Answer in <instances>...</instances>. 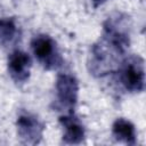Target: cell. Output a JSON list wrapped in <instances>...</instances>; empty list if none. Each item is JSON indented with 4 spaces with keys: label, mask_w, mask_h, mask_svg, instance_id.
I'll list each match as a JSON object with an SVG mask.
<instances>
[{
    "label": "cell",
    "mask_w": 146,
    "mask_h": 146,
    "mask_svg": "<svg viewBox=\"0 0 146 146\" xmlns=\"http://www.w3.org/2000/svg\"><path fill=\"white\" fill-rule=\"evenodd\" d=\"M31 47L36 59L48 70L55 68L62 64V57L57 50L56 42L46 34L33 38Z\"/></svg>",
    "instance_id": "7a4b0ae2"
},
{
    "label": "cell",
    "mask_w": 146,
    "mask_h": 146,
    "mask_svg": "<svg viewBox=\"0 0 146 146\" xmlns=\"http://www.w3.org/2000/svg\"><path fill=\"white\" fill-rule=\"evenodd\" d=\"M31 58L29 54L22 50L13 51L8 57V71L13 80L17 83H24L30 75Z\"/></svg>",
    "instance_id": "3957f363"
},
{
    "label": "cell",
    "mask_w": 146,
    "mask_h": 146,
    "mask_svg": "<svg viewBox=\"0 0 146 146\" xmlns=\"http://www.w3.org/2000/svg\"><path fill=\"white\" fill-rule=\"evenodd\" d=\"M60 123L65 129L64 140L68 144H79L84 137V130L82 124L78 119L72 115H66L60 117Z\"/></svg>",
    "instance_id": "8992f818"
},
{
    "label": "cell",
    "mask_w": 146,
    "mask_h": 146,
    "mask_svg": "<svg viewBox=\"0 0 146 146\" xmlns=\"http://www.w3.org/2000/svg\"><path fill=\"white\" fill-rule=\"evenodd\" d=\"M113 135L114 137L129 145H133L136 143V131L135 127L130 121L124 119H117L113 124Z\"/></svg>",
    "instance_id": "52a82bcc"
},
{
    "label": "cell",
    "mask_w": 146,
    "mask_h": 146,
    "mask_svg": "<svg viewBox=\"0 0 146 146\" xmlns=\"http://www.w3.org/2000/svg\"><path fill=\"white\" fill-rule=\"evenodd\" d=\"M57 90V99L59 104L68 110L74 107L78 95V84L75 79L72 75L63 74L58 76L56 83Z\"/></svg>",
    "instance_id": "277c9868"
},
{
    "label": "cell",
    "mask_w": 146,
    "mask_h": 146,
    "mask_svg": "<svg viewBox=\"0 0 146 146\" xmlns=\"http://www.w3.org/2000/svg\"><path fill=\"white\" fill-rule=\"evenodd\" d=\"M16 25L15 22L10 18L0 19V43L6 44L10 42L16 35Z\"/></svg>",
    "instance_id": "ba28073f"
},
{
    "label": "cell",
    "mask_w": 146,
    "mask_h": 146,
    "mask_svg": "<svg viewBox=\"0 0 146 146\" xmlns=\"http://www.w3.org/2000/svg\"><path fill=\"white\" fill-rule=\"evenodd\" d=\"M94 3H95V6H98V5H100V3H103V2H105L106 0H91Z\"/></svg>",
    "instance_id": "9c48e42d"
},
{
    "label": "cell",
    "mask_w": 146,
    "mask_h": 146,
    "mask_svg": "<svg viewBox=\"0 0 146 146\" xmlns=\"http://www.w3.org/2000/svg\"><path fill=\"white\" fill-rule=\"evenodd\" d=\"M17 127H18V135L21 136V138L25 139L26 143H31V144L38 143L43 129L41 123L36 120V117L29 113H24L18 116Z\"/></svg>",
    "instance_id": "5b68a950"
},
{
    "label": "cell",
    "mask_w": 146,
    "mask_h": 146,
    "mask_svg": "<svg viewBox=\"0 0 146 146\" xmlns=\"http://www.w3.org/2000/svg\"><path fill=\"white\" fill-rule=\"evenodd\" d=\"M119 80L131 92L144 89V60L140 57H130L119 67Z\"/></svg>",
    "instance_id": "6da1fadb"
}]
</instances>
